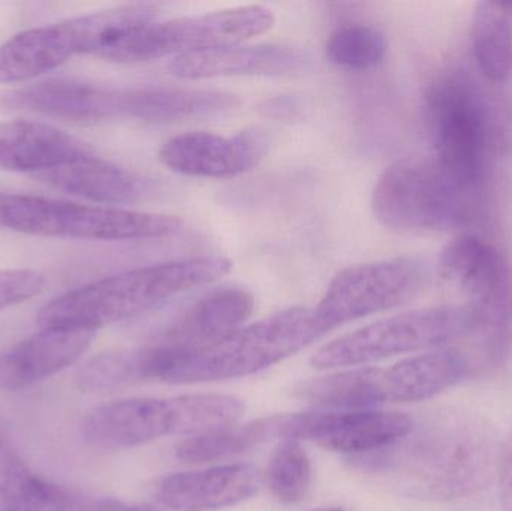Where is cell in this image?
<instances>
[{
    "label": "cell",
    "mask_w": 512,
    "mask_h": 511,
    "mask_svg": "<svg viewBox=\"0 0 512 511\" xmlns=\"http://www.w3.org/2000/svg\"><path fill=\"white\" fill-rule=\"evenodd\" d=\"M471 330L463 305L432 306L391 315L346 333L312 357L315 368H354L391 357L456 347Z\"/></svg>",
    "instance_id": "obj_9"
},
{
    "label": "cell",
    "mask_w": 512,
    "mask_h": 511,
    "mask_svg": "<svg viewBox=\"0 0 512 511\" xmlns=\"http://www.w3.org/2000/svg\"><path fill=\"white\" fill-rule=\"evenodd\" d=\"M301 105L292 98L271 99L267 104V114L277 117V119H295L300 113Z\"/></svg>",
    "instance_id": "obj_33"
},
{
    "label": "cell",
    "mask_w": 512,
    "mask_h": 511,
    "mask_svg": "<svg viewBox=\"0 0 512 511\" xmlns=\"http://www.w3.org/2000/svg\"><path fill=\"white\" fill-rule=\"evenodd\" d=\"M0 227L29 236L123 242L174 236L183 222L125 207L0 192Z\"/></svg>",
    "instance_id": "obj_8"
},
{
    "label": "cell",
    "mask_w": 512,
    "mask_h": 511,
    "mask_svg": "<svg viewBox=\"0 0 512 511\" xmlns=\"http://www.w3.org/2000/svg\"><path fill=\"white\" fill-rule=\"evenodd\" d=\"M280 416L262 417L245 425H231L194 435L177 447L176 455L186 464H213L245 455L279 434Z\"/></svg>",
    "instance_id": "obj_27"
},
{
    "label": "cell",
    "mask_w": 512,
    "mask_h": 511,
    "mask_svg": "<svg viewBox=\"0 0 512 511\" xmlns=\"http://www.w3.org/2000/svg\"><path fill=\"white\" fill-rule=\"evenodd\" d=\"M274 26L273 12L251 5L155 20L141 27L120 53L117 62H146L159 57L206 53L243 44Z\"/></svg>",
    "instance_id": "obj_11"
},
{
    "label": "cell",
    "mask_w": 512,
    "mask_h": 511,
    "mask_svg": "<svg viewBox=\"0 0 512 511\" xmlns=\"http://www.w3.org/2000/svg\"><path fill=\"white\" fill-rule=\"evenodd\" d=\"M427 270L415 258H390L346 267L331 279L316 320L322 333L405 305L426 287Z\"/></svg>",
    "instance_id": "obj_10"
},
{
    "label": "cell",
    "mask_w": 512,
    "mask_h": 511,
    "mask_svg": "<svg viewBox=\"0 0 512 511\" xmlns=\"http://www.w3.org/2000/svg\"><path fill=\"white\" fill-rule=\"evenodd\" d=\"M496 476H498L502 511H512V426L499 450Z\"/></svg>",
    "instance_id": "obj_32"
},
{
    "label": "cell",
    "mask_w": 512,
    "mask_h": 511,
    "mask_svg": "<svg viewBox=\"0 0 512 511\" xmlns=\"http://www.w3.org/2000/svg\"><path fill=\"white\" fill-rule=\"evenodd\" d=\"M158 18V6L138 3L78 15L63 24L75 56L84 54L117 62L129 39Z\"/></svg>",
    "instance_id": "obj_23"
},
{
    "label": "cell",
    "mask_w": 512,
    "mask_h": 511,
    "mask_svg": "<svg viewBox=\"0 0 512 511\" xmlns=\"http://www.w3.org/2000/svg\"><path fill=\"white\" fill-rule=\"evenodd\" d=\"M95 511H158L150 506H141V504L125 503L120 500H101L96 501Z\"/></svg>",
    "instance_id": "obj_34"
},
{
    "label": "cell",
    "mask_w": 512,
    "mask_h": 511,
    "mask_svg": "<svg viewBox=\"0 0 512 511\" xmlns=\"http://www.w3.org/2000/svg\"><path fill=\"white\" fill-rule=\"evenodd\" d=\"M439 276L465 299L471 318L468 347L459 348L469 378L501 368L512 350V267L504 252L475 234H460L444 249ZM457 348V347H456Z\"/></svg>",
    "instance_id": "obj_2"
},
{
    "label": "cell",
    "mask_w": 512,
    "mask_h": 511,
    "mask_svg": "<svg viewBox=\"0 0 512 511\" xmlns=\"http://www.w3.org/2000/svg\"><path fill=\"white\" fill-rule=\"evenodd\" d=\"M96 501L36 473L0 425V511H95Z\"/></svg>",
    "instance_id": "obj_21"
},
{
    "label": "cell",
    "mask_w": 512,
    "mask_h": 511,
    "mask_svg": "<svg viewBox=\"0 0 512 511\" xmlns=\"http://www.w3.org/2000/svg\"><path fill=\"white\" fill-rule=\"evenodd\" d=\"M312 63L307 51L291 45L239 44L206 53L174 57L168 71L182 80H207L218 77H285L306 71Z\"/></svg>",
    "instance_id": "obj_17"
},
{
    "label": "cell",
    "mask_w": 512,
    "mask_h": 511,
    "mask_svg": "<svg viewBox=\"0 0 512 511\" xmlns=\"http://www.w3.org/2000/svg\"><path fill=\"white\" fill-rule=\"evenodd\" d=\"M45 284L47 279L38 270H0V311L39 296L44 291Z\"/></svg>",
    "instance_id": "obj_31"
},
{
    "label": "cell",
    "mask_w": 512,
    "mask_h": 511,
    "mask_svg": "<svg viewBox=\"0 0 512 511\" xmlns=\"http://www.w3.org/2000/svg\"><path fill=\"white\" fill-rule=\"evenodd\" d=\"M240 99L216 90L179 87L126 89L125 117L146 122H177L218 116L239 107Z\"/></svg>",
    "instance_id": "obj_24"
},
{
    "label": "cell",
    "mask_w": 512,
    "mask_h": 511,
    "mask_svg": "<svg viewBox=\"0 0 512 511\" xmlns=\"http://www.w3.org/2000/svg\"><path fill=\"white\" fill-rule=\"evenodd\" d=\"M86 330L41 329L0 351V390L20 392L59 374L83 357L95 339Z\"/></svg>",
    "instance_id": "obj_19"
},
{
    "label": "cell",
    "mask_w": 512,
    "mask_h": 511,
    "mask_svg": "<svg viewBox=\"0 0 512 511\" xmlns=\"http://www.w3.org/2000/svg\"><path fill=\"white\" fill-rule=\"evenodd\" d=\"M245 410L242 399L219 393L122 399L90 410L81 432L93 446L132 449L165 437H194L236 425Z\"/></svg>",
    "instance_id": "obj_6"
},
{
    "label": "cell",
    "mask_w": 512,
    "mask_h": 511,
    "mask_svg": "<svg viewBox=\"0 0 512 511\" xmlns=\"http://www.w3.org/2000/svg\"><path fill=\"white\" fill-rule=\"evenodd\" d=\"M267 150V135L259 129H246L231 137L192 131L165 141L159 159L183 176L230 179L255 168Z\"/></svg>",
    "instance_id": "obj_14"
},
{
    "label": "cell",
    "mask_w": 512,
    "mask_h": 511,
    "mask_svg": "<svg viewBox=\"0 0 512 511\" xmlns=\"http://www.w3.org/2000/svg\"><path fill=\"white\" fill-rule=\"evenodd\" d=\"M254 306V296L245 288H216L177 315L150 342L177 354L198 350L240 329Z\"/></svg>",
    "instance_id": "obj_16"
},
{
    "label": "cell",
    "mask_w": 512,
    "mask_h": 511,
    "mask_svg": "<svg viewBox=\"0 0 512 511\" xmlns=\"http://www.w3.org/2000/svg\"><path fill=\"white\" fill-rule=\"evenodd\" d=\"M414 428V419L399 411H315L280 416L277 437L310 441L331 452L364 455L394 446Z\"/></svg>",
    "instance_id": "obj_12"
},
{
    "label": "cell",
    "mask_w": 512,
    "mask_h": 511,
    "mask_svg": "<svg viewBox=\"0 0 512 511\" xmlns=\"http://www.w3.org/2000/svg\"><path fill=\"white\" fill-rule=\"evenodd\" d=\"M90 150L87 144L47 123L21 119L0 122V171L36 176Z\"/></svg>",
    "instance_id": "obj_22"
},
{
    "label": "cell",
    "mask_w": 512,
    "mask_h": 511,
    "mask_svg": "<svg viewBox=\"0 0 512 511\" xmlns=\"http://www.w3.org/2000/svg\"><path fill=\"white\" fill-rule=\"evenodd\" d=\"M78 387L92 395L146 383L140 350H114L87 360L77 375Z\"/></svg>",
    "instance_id": "obj_29"
},
{
    "label": "cell",
    "mask_w": 512,
    "mask_h": 511,
    "mask_svg": "<svg viewBox=\"0 0 512 511\" xmlns=\"http://www.w3.org/2000/svg\"><path fill=\"white\" fill-rule=\"evenodd\" d=\"M0 107L68 122H101L125 117V90L78 78H48L5 93Z\"/></svg>",
    "instance_id": "obj_15"
},
{
    "label": "cell",
    "mask_w": 512,
    "mask_h": 511,
    "mask_svg": "<svg viewBox=\"0 0 512 511\" xmlns=\"http://www.w3.org/2000/svg\"><path fill=\"white\" fill-rule=\"evenodd\" d=\"M74 56L63 21L23 30L0 44V83H29Z\"/></svg>",
    "instance_id": "obj_25"
},
{
    "label": "cell",
    "mask_w": 512,
    "mask_h": 511,
    "mask_svg": "<svg viewBox=\"0 0 512 511\" xmlns=\"http://www.w3.org/2000/svg\"><path fill=\"white\" fill-rule=\"evenodd\" d=\"M33 177L99 206L140 203L156 192L153 180L107 161L93 150Z\"/></svg>",
    "instance_id": "obj_18"
},
{
    "label": "cell",
    "mask_w": 512,
    "mask_h": 511,
    "mask_svg": "<svg viewBox=\"0 0 512 511\" xmlns=\"http://www.w3.org/2000/svg\"><path fill=\"white\" fill-rule=\"evenodd\" d=\"M312 511H345L342 509V507H325V509H318V510H312Z\"/></svg>",
    "instance_id": "obj_35"
},
{
    "label": "cell",
    "mask_w": 512,
    "mask_h": 511,
    "mask_svg": "<svg viewBox=\"0 0 512 511\" xmlns=\"http://www.w3.org/2000/svg\"><path fill=\"white\" fill-rule=\"evenodd\" d=\"M472 51L489 83H505L512 74V2H480L471 24Z\"/></svg>",
    "instance_id": "obj_26"
},
{
    "label": "cell",
    "mask_w": 512,
    "mask_h": 511,
    "mask_svg": "<svg viewBox=\"0 0 512 511\" xmlns=\"http://www.w3.org/2000/svg\"><path fill=\"white\" fill-rule=\"evenodd\" d=\"M233 263L218 255L182 258L117 273L68 291L42 306L41 329L86 330L120 323L231 272Z\"/></svg>",
    "instance_id": "obj_1"
},
{
    "label": "cell",
    "mask_w": 512,
    "mask_h": 511,
    "mask_svg": "<svg viewBox=\"0 0 512 511\" xmlns=\"http://www.w3.org/2000/svg\"><path fill=\"white\" fill-rule=\"evenodd\" d=\"M271 494L283 504H298L307 497L312 485V465L300 441L283 440L267 468Z\"/></svg>",
    "instance_id": "obj_30"
},
{
    "label": "cell",
    "mask_w": 512,
    "mask_h": 511,
    "mask_svg": "<svg viewBox=\"0 0 512 511\" xmlns=\"http://www.w3.org/2000/svg\"><path fill=\"white\" fill-rule=\"evenodd\" d=\"M484 183L468 179L433 156H409L379 176L372 194L376 219L408 236L451 233L483 212Z\"/></svg>",
    "instance_id": "obj_3"
},
{
    "label": "cell",
    "mask_w": 512,
    "mask_h": 511,
    "mask_svg": "<svg viewBox=\"0 0 512 511\" xmlns=\"http://www.w3.org/2000/svg\"><path fill=\"white\" fill-rule=\"evenodd\" d=\"M258 486V471L251 465H222L165 477L158 498L173 511H216L249 500Z\"/></svg>",
    "instance_id": "obj_20"
},
{
    "label": "cell",
    "mask_w": 512,
    "mask_h": 511,
    "mask_svg": "<svg viewBox=\"0 0 512 511\" xmlns=\"http://www.w3.org/2000/svg\"><path fill=\"white\" fill-rule=\"evenodd\" d=\"M426 111L436 158L468 179L486 183L489 164L510 146L501 104L471 74L451 69L430 86Z\"/></svg>",
    "instance_id": "obj_4"
},
{
    "label": "cell",
    "mask_w": 512,
    "mask_h": 511,
    "mask_svg": "<svg viewBox=\"0 0 512 511\" xmlns=\"http://www.w3.org/2000/svg\"><path fill=\"white\" fill-rule=\"evenodd\" d=\"M322 335L313 309L288 308L206 347L177 354L161 381L201 384L248 377L294 356Z\"/></svg>",
    "instance_id": "obj_7"
},
{
    "label": "cell",
    "mask_w": 512,
    "mask_h": 511,
    "mask_svg": "<svg viewBox=\"0 0 512 511\" xmlns=\"http://www.w3.org/2000/svg\"><path fill=\"white\" fill-rule=\"evenodd\" d=\"M388 42L384 33L370 24H346L331 33L325 56L346 71H370L384 62Z\"/></svg>",
    "instance_id": "obj_28"
},
{
    "label": "cell",
    "mask_w": 512,
    "mask_h": 511,
    "mask_svg": "<svg viewBox=\"0 0 512 511\" xmlns=\"http://www.w3.org/2000/svg\"><path fill=\"white\" fill-rule=\"evenodd\" d=\"M372 410L385 404H414L468 380L469 366L456 347L414 354L390 368H364Z\"/></svg>",
    "instance_id": "obj_13"
},
{
    "label": "cell",
    "mask_w": 512,
    "mask_h": 511,
    "mask_svg": "<svg viewBox=\"0 0 512 511\" xmlns=\"http://www.w3.org/2000/svg\"><path fill=\"white\" fill-rule=\"evenodd\" d=\"M406 446V470L418 497L463 500L483 491L498 471V440L477 414L451 410Z\"/></svg>",
    "instance_id": "obj_5"
}]
</instances>
